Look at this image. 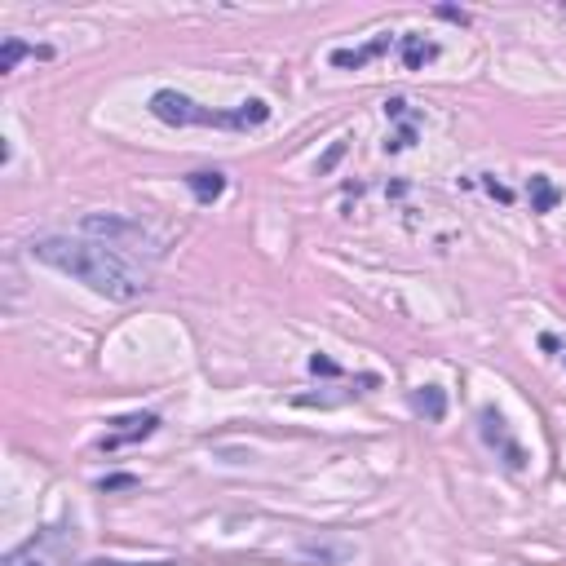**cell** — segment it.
<instances>
[{
  "label": "cell",
  "mask_w": 566,
  "mask_h": 566,
  "mask_svg": "<svg viewBox=\"0 0 566 566\" xmlns=\"http://www.w3.org/2000/svg\"><path fill=\"white\" fill-rule=\"evenodd\" d=\"M27 252L41 266L58 270V275H71L89 292L111 297V301H133V297H142L151 288V270L146 266L128 261L111 243L89 240V235H36L27 243Z\"/></svg>",
  "instance_id": "1"
},
{
  "label": "cell",
  "mask_w": 566,
  "mask_h": 566,
  "mask_svg": "<svg viewBox=\"0 0 566 566\" xmlns=\"http://www.w3.org/2000/svg\"><path fill=\"white\" fill-rule=\"evenodd\" d=\"M151 116L164 124H195V128H231V133H248V128H257V124L270 120V107L261 102V98H252V102H240V107H231V111H217V107H203L195 98H186V93H177V89H160V93H151Z\"/></svg>",
  "instance_id": "2"
},
{
  "label": "cell",
  "mask_w": 566,
  "mask_h": 566,
  "mask_svg": "<svg viewBox=\"0 0 566 566\" xmlns=\"http://www.w3.org/2000/svg\"><path fill=\"white\" fill-rule=\"evenodd\" d=\"M80 235L111 243L116 252H124V257H128V261H137V266H142V257H146V261H156V257L164 252V240L151 231V226L128 222V217H116V212H89V217L80 222Z\"/></svg>",
  "instance_id": "3"
},
{
  "label": "cell",
  "mask_w": 566,
  "mask_h": 566,
  "mask_svg": "<svg viewBox=\"0 0 566 566\" xmlns=\"http://www.w3.org/2000/svg\"><path fill=\"white\" fill-rule=\"evenodd\" d=\"M76 544H80L76 523H49V526H41L27 544L9 549L0 566H67L76 558Z\"/></svg>",
  "instance_id": "4"
},
{
  "label": "cell",
  "mask_w": 566,
  "mask_h": 566,
  "mask_svg": "<svg viewBox=\"0 0 566 566\" xmlns=\"http://www.w3.org/2000/svg\"><path fill=\"white\" fill-rule=\"evenodd\" d=\"M297 558L310 566H354L359 562V544L336 535V531H319V535H301L297 540Z\"/></svg>",
  "instance_id": "5"
},
{
  "label": "cell",
  "mask_w": 566,
  "mask_h": 566,
  "mask_svg": "<svg viewBox=\"0 0 566 566\" xmlns=\"http://www.w3.org/2000/svg\"><path fill=\"white\" fill-rule=\"evenodd\" d=\"M478 434H483V443L505 460V469H526L523 443L509 434V420H505L495 407H483V411H478Z\"/></svg>",
  "instance_id": "6"
},
{
  "label": "cell",
  "mask_w": 566,
  "mask_h": 566,
  "mask_svg": "<svg viewBox=\"0 0 566 566\" xmlns=\"http://www.w3.org/2000/svg\"><path fill=\"white\" fill-rule=\"evenodd\" d=\"M116 429L111 434H102V451H120L128 443H142V439H151L156 429H160V416L156 411H133V416H120V420H111Z\"/></svg>",
  "instance_id": "7"
},
{
  "label": "cell",
  "mask_w": 566,
  "mask_h": 566,
  "mask_svg": "<svg viewBox=\"0 0 566 566\" xmlns=\"http://www.w3.org/2000/svg\"><path fill=\"white\" fill-rule=\"evenodd\" d=\"M390 49V36H376V41L359 44V49H332V67H341V71H359L367 67L372 58H381Z\"/></svg>",
  "instance_id": "8"
},
{
  "label": "cell",
  "mask_w": 566,
  "mask_h": 566,
  "mask_svg": "<svg viewBox=\"0 0 566 566\" xmlns=\"http://www.w3.org/2000/svg\"><path fill=\"white\" fill-rule=\"evenodd\" d=\"M399 53H403L407 71H425V67L439 58V44L425 41V36H399Z\"/></svg>",
  "instance_id": "9"
},
{
  "label": "cell",
  "mask_w": 566,
  "mask_h": 566,
  "mask_svg": "<svg viewBox=\"0 0 566 566\" xmlns=\"http://www.w3.org/2000/svg\"><path fill=\"white\" fill-rule=\"evenodd\" d=\"M411 411L425 416V420H443L447 416V394L439 385H416L411 390Z\"/></svg>",
  "instance_id": "10"
},
{
  "label": "cell",
  "mask_w": 566,
  "mask_h": 566,
  "mask_svg": "<svg viewBox=\"0 0 566 566\" xmlns=\"http://www.w3.org/2000/svg\"><path fill=\"white\" fill-rule=\"evenodd\" d=\"M526 195H531V212H553L558 200H562V191H558V186H553V177H544V173H531Z\"/></svg>",
  "instance_id": "11"
},
{
  "label": "cell",
  "mask_w": 566,
  "mask_h": 566,
  "mask_svg": "<svg viewBox=\"0 0 566 566\" xmlns=\"http://www.w3.org/2000/svg\"><path fill=\"white\" fill-rule=\"evenodd\" d=\"M186 186H191V195L200 203H212V200H222V191H226V177L212 168V173H191L186 177Z\"/></svg>",
  "instance_id": "12"
},
{
  "label": "cell",
  "mask_w": 566,
  "mask_h": 566,
  "mask_svg": "<svg viewBox=\"0 0 566 566\" xmlns=\"http://www.w3.org/2000/svg\"><path fill=\"white\" fill-rule=\"evenodd\" d=\"M27 53H36V49H32V44H23L18 36H5V44H0V76H9V71H14Z\"/></svg>",
  "instance_id": "13"
},
{
  "label": "cell",
  "mask_w": 566,
  "mask_h": 566,
  "mask_svg": "<svg viewBox=\"0 0 566 566\" xmlns=\"http://www.w3.org/2000/svg\"><path fill=\"white\" fill-rule=\"evenodd\" d=\"M411 142H416V120H407L403 128H399V133H394V137L385 142V151H407Z\"/></svg>",
  "instance_id": "14"
},
{
  "label": "cell",
  "mask_w": 566,
  "mask_h": 566,
  "mask_svg": "<svg viewBox=\"0 0 566 566\" xmlns=\"http://www.w3.org/2000/svg\"><path fill=\"white\" fill-rule=\"evenodd\" d=\"M310 372H315V376H341V367L332 363L327 354H310Z\"/></svg>",
  "instance_id": "15"
},
{
  "label": "cell",
  "mask_w": 566,
  "mask_h": 566,
  "mask_svg": "<svg viewBox=\"0 0 566 566\" xmlns=\"http://www.w3.org/2000/svg\"><path fill=\"white\" fill-rule=\"evenodd\" d=\"M439 18H447V23H460V27L469 23V14H465V9H456V5H439Z\"/></svg>",
  "instance_id": "16"
},
{
  "label": "cell",
  "mask_w": 566,
  "mask_h": 566,
  "mask_svg": "<svg viewBox=\"0 0 566 566\" xmlns=\"http://www.w3.org/2000/svg\"><path fill=\"white\" fill-rule=\"evenodd\" d=\"M385 116H390V120H403L407 102H403V98H385Z\"/></svg>",
  "instance_id": "17"
},
{
  "label": "cell",
  "mask_w": 566,
  "mask_h": 566,
  "mask_svg": "<svg viewBox=\"0 0 566 566\" xmlns=\"http://www.w3.org/2000/svg\"><path fill=\"white\" fill-rule=\"evenodd\" d=\"M483 186H486V191H491V195H495V200H500V203H509V200H514V191H509V186H500L495 177H486Z\"/></svg>",
  "instance_id": "18"
},
{
  "label": "cell",
  "mask_w": 566,
  "mask_h": 566,
  "mask_svg": "<svg viewBox=\"0 0 566 566\" xmlns=\"http://www.w3.org/2000/svg\"><path fill=\"white\" fill-rule=\"evenodd\" d=\"M133 483H137V478H128V474H116V478H102L98 486H102V491H120V486H133Z\"/></svg>",
  "instance_id": "19"
},
{
  "label": "cell",
  "mask_w": 566,
  "mask_h": 566,
  "mask_svg": "<svg viewBox=\"0 0 566 566\" xmlns=\"http://www.w3.org/2000/svg\"><path fill=\"white\" fill-rule=\"evenodd\" d=\"M341 156H345V142H336V146H332V151H327L324 160H319V173H327V168H332V164L341 160Z\"/></svg>",
  "instance_id": "20"
},
{
  "label": "cell",
  "mask_w": 566,
  "mask_h": 566,
  "mask_svg": "<svg viewBox=\"0 0 566 566\" xmlns=\"http://www.w3.org/2000/svg\"><path fill=\"white\" fill-rule=\"evenodd\" d=\"M89 566H133V562H89ZM146 566H173V562H146Z\"/></svg>",
  "instance_id": "21"
}]
</instances>
